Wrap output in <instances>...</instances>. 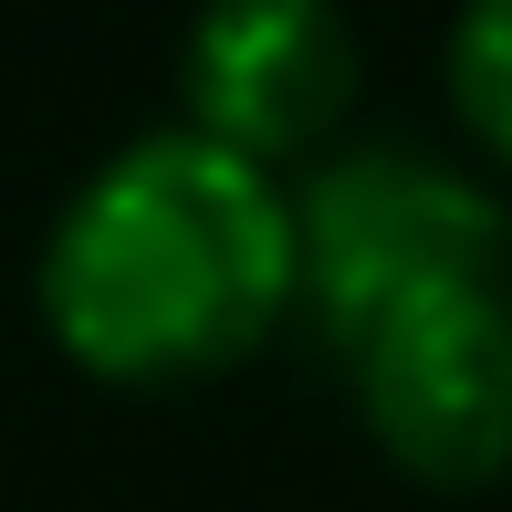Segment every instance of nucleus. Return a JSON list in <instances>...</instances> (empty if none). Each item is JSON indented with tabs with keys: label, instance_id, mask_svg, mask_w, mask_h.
<instances>
[{
	"label": "nucleus",
	"instance_id": "2",
	"mask_svg": "<svg viewBox=\"0 0 512 512\" xmlns=\"http://www.w3.org/2000/svg\"><path fill=\"white\" fill-rule=\"evenodd\" d=\"M502 262H512V220L492 178H471L439 147H408V136L335 147L293 189V314L335 356L429 293L502 283Z\"/></svg>",
	"mask_w": 512,
	"mask_h": 512
},
{
	"label": "nucleus",
	"instance_id": "3",
	"mask_svg": "<svg viewBox=\"0 0 512 512\" xmlns=\"http://www.w3.org/2000/svg\"><path fill=\"white\" fill-rule=\"evenodd\" d=\"M366 439L418 492H492L512 471V283L429 293L345 345Z\"/></svg>",
	"mask_w": 512,
	"mask_h": 512
},
{
	"label": "nucleus",
	"instance_id": "4",
	"mask_svg": "<svg viewBox=\"0 0 512 512\" xmlns=\"http://www.w3.org/2000/svg\"><path fill=\"white\" fill-rule=\"evenodd\" d=\"M356 32L324 0H230L189 21L178 42V126L209 136L241 168H293V157H335V126L356 105Z\"/></svg>",
	"mask_w": 512,
	"mask_h": 512
},
{
	"label": "nucleus",
	"instance_id": "1",
	"mask_svg": "<svg viewBox=\"0 0 512 512\" xmlns=\"http://www.w3.org/2000/svg\"><path fill=\"white\" fill-rule=\"evenodd\" d=\"M42 335L105 387H199L293 314V189L189 126L126 136L42 230Z\"/></svg>",
	"mask_w": 512,
	"mask_h": 512
},
{
	"label": "nucleus",
	"instance_id": "5",
	"mask_svg": "<svg viewBox=\"0 0 512 512\" xmlns=\"http://www.w3.org/2000/svg\"><path fill=\"white\" fill-rule=\"evenodd\" d=\"M450 115L492 168H512V0L450 21Z\"/></svg>",
	"mask_w": 512,
	"mask_h": 512
}]
</instances>
